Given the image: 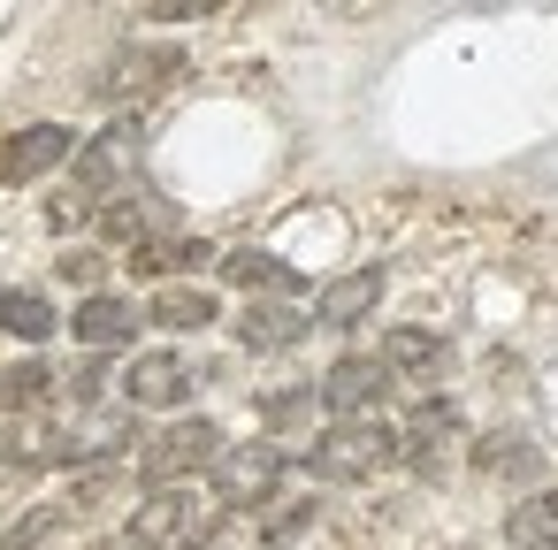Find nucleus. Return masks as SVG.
I'll use <instances>...</instances> for the list:
<instances>
[{"label":"nucleus","mask_w":558,"mask_h":550,"mask_svg":"<svg viewBox=\"0 0 558 550\" xmlns=\"http://www.w3.org/2000/svg\"><path fill=\"white\" fill-rule=\"evenodd\" d=\"M398 459V428L390 420H337V428H322L314 443H306V474L314 481H360V474H375V466H390Z\"/></svg>","instance_id":"f257e3e1"},{"label":"nucleus","mask_w":558,"mask_h":550,"mask_svg":"<svg viewBox=\"0 0 558 550\" xmlns=\"http://www.w3.org/2000/svg\"><path fill=\"white\" fill-rule=\"evenodd\" d=\"M138 161H146V123L138 115H116L93 146H77V192H85V207L123 199L131 176H138Z\"/></svg>","instance_id":"f03ea898"},{"label":"nucleus","mask_w":558,"mask_h":550,"mask_svg":"<svg viewBox=\"0 0 558 550\" xmlns=\"http://www.w3.org/2000/svg\"><path fill=\"white\" fill-rule=\"evenodd\" d=\"M215 459H222V428L215 420H169L161 436L138 443V481L146 489H177L184 474H199Z\"/></svg>","instance_id":"7ed1b4c3"},{"label":"nucleus","mask_w":558,"mask_h":550,"mask_svg":"<svg viewBox=\"0 0 558 550\" xmlns=\"http://www.w3.org/2000/svg\"><path fill=\"white\" fill-rule=\"evenodd\" d=\"M199 520V504H192V489H154L131 520H123V535H116V550H199L207 535L192 527Z\"/></svg>","instance_id":"20e7f679"},{"label":"nucleus","mask_w":558,"mask_h":550,"mask_svg":"<svg viewBox=\"0 0 558 550\" xmlns=\"http://www.w3.org/2000/svg\"><path fill=\"white\" fill-rule=\"evenodd\" d=\"M207 474H215L222 504H268L283 489V474H291V451H276V443H222V459Z\"/></svg>","instance_id":"39448f33"},{"label":"nucleus","mask_w":558,"mask_h":550,"mask_svg":"<svg viewBox=\"0 0 558 550\" xmlns=\"http://www.w3.org/2000/svg\"><path fill=\"white\" fill-rule=\"evenodd\" d=\"M177 70H184L177 47H123V54L93 77V93H100V100H146V93L177 85Z\"/></svg>","instance_id":"423d86ee"},{"label":"nucleus","mask_w":558,"mask_h":550,"mask_svg":"<svg viewBox=\"0 0 558 550\" xmlns=\"http://www.w3.org/2000/svg\"><path fill=\"white\" fill-rule=\"evenodd\" d=\"M100 237H108V245H131V253L169 245V237H177V207L154 199V192H123V199L100 207Z\"/></svg>","instance_id":"0eeeda50"},{"label":"nucleus","mask_w":558,"mask_h":550,"mask_svg":"<svg viewBox=\"0 0 558 550\" xmlns=\"http://www.w3.org/2000/svg\"><path fill=\"white\" fill-rule=\"evenodd\" d=\"M383 390H390V375H383V359H337L322 382H314V398H322V413H337V420H367L375 405H383Z\"/></svg>","instance_id":"6e6552de"},{"label":"nucleus","mask_w":558,"mask_h":550,"mask_svg":"<svg viewBox=\"0 0 558 550\" xmlns=\"http://www.w3.org/2000/svg\"><path fill=\"white\" fill-rule=\"evenodd\" d=\"M62 161H77V131L70 123H32V131H16L0 146V184H32V176H47Z\"/></svg>","instance_id":"1a4fd4ad"},{"label":"nucleus","mask_w":558,"mask_h":550,"mask_svg":"<svg viewBox=\"0 0 558 550\" xmlns=\"http://www.w3.org/2000/svg\"><path fill=\"white\" fill-rule=\"evenodd\" d=\"M138 321H146V314H138L131 298H116V291H93V298L70 314V329H77V344H85V352H116V344H131V337H138Z\"/></svg>","instance_id":"9d476101"},{"label":"nucleus","mask_w":558,"mask_h":550,"mask_svg":"<svg viewBox=\"0 0 558 550\" xmlns=\"http://www.w3.org/2000/svg\"><path fill=\"white\" fill-rule=\"evenodd\" d=\"M192 367L177 359V352H146V359H131V375H123V398L131 405H184L192 398Z\"/></svg>","instance_id":"9b49d317"},{"label":"nucleus","mask_w":558,"mask_h":550,"mask_svg":"<svg viewBox=\"0 0 558 550\" xmlns=\"http://www.w3.org/2000/svg\"><path fill=\"white\" fill-rule=\"evenodd\" d=\"M222 276H230L238 291H268V298H299V291H306V276H299L291 260H276V253H253V245L222 253Z\"/></svg>","instance_id":"f8f14e48"},{"label":"nucleus","mask_w":558,"mask_h":550,"mask_svg":"<svg viewBox=\"0 0 558 550\" xmlns=\"http://www.w3.org/2000/svg\"><path fill=\"white\" fill-rule=\"evenodd\" d=\"M306 329H314V314H291L283 298H268V306H245V314H238V344H245V352H291Z\"/></svg>","instance_id":"ddd939ff"},{"label":"nucleus","mask_w":558,"mask_h":550,"mask_svg":"<svg viewBox=\"0 0 558 550\" xmlns=\"http://www.w3.org/2000/svg\"><path fill=\"white\" fill-rule=\"evenodd\" d=\"M383 306V268H352V276H337L329 291H322V321L329 329H352V321H367Z\"/></svg>","instance_id":"4468645a"},{"label":"nucleus","mask_w":558,"mask_h":550,"mask_svg":"<svg viewBox=\"0 0 558 550\" xmlns=\"http://www.w3.org/2000/svg\"><path fill=\"white\" fill-rule=\"evenodd\" d=\"M444 337L436 329H390L383 337V375H413V382H428V375H444Z\"/></svg>","instance_id":"2eb2a0df"},{"label":"nucleus","mask_w":558,"mask_h":550,"mask_svg":"<svg viewBox=\"0 0 558 550\" xmlns=\"http://www.w3.org/2000/svg\"><path fill=\"white\" fill-rule=\"evenodd\" d=\"M459 436V413L436 398V405H421L405 428H398V459H413V466H428V459H444V443Z\"/></svg>","instance_id":"dca6fc26"},{"label":"nucleus","mask_w":558,"mask_h":550,"mask_svg":"<svg viewBox=\"0 0 558 550\" xmlns=\"http://www.w3.org/2000/svg\"><path fill=\"white\" fill-rule=\"evenodd\" d=\"M131 443V420L123 413H93L85 428H62V466H93V459H116Z\"/></svg>","instance_id":"f3484780"},{"label":"nucleus","mask_w":558,"mask_h":550,"mask_svg":"<svg viewBox=\"0 0 558 550\" xmlns=\"http://www.w3.org/2000/svg\"><path fill=\"white\" fill-rule=\"evenodd\" d=\"M505 535H512L520 550H558V489L520 497V504H512V520H505Z\"/></svg>","instance_id":"a211bd4d"},{"label":"nucleus","mask_w":558,"mask_h":550,"mask_svg":"<svg viewBox=\"0 0 558 550\" xmlns=\"http://www.w3.org/2000/svg\"><path fill=\"white\" fill-rule=\"evenodd\" d=\"M54 390H62V367H47V359H16V367H0V413L47 405Z\"/></svg>","instance_id":"6ab92c4d"},{"label":"nucleus","mask_w":558,"mask_h":550,"mask_svg":"<svg viewBox=\"0 0 558 550\" xmlns=\"http://www.w3.org/2000/svg\"><path fill=\"white\" fill-rule=\"evenodd\" d=\"M54 306L39 298V291H0V329H9V337H24V344H47L54 337Z\"/></svg>","instance_id":"aec40b11"},{"label":"nucleus","mask_w":558,"mask_h":550,"mask_svg":"<svg viewBox=\"0 0 558 550\" xmlns=\"http://www.w3.org/2000/svg\"><path fill=\"white\" fill-rule=\"evenodd\" d=\"M222 306H215V291H154V306H146V321H161V329H207Z\"/></svg>","instance_id":"412c9836"},{"label":"nucleus","mask_w":558,"mask_h":550,"mask_svg":"<svg viewBox=\"0 0 558 550\" xmlns=\"http://www.w3.org/2000/svg\"><path fill=\"white\" fill-rule=\"evenodd\" d=\"M131 268H138V276H184V268H215V245H199V237H169V245L131 253Z\"/></svg>","instance_id":"4be33fe9"},{"label":"nucleus","mask_w":558,"mask_h":550,"mask_svg":"<svg viewBox=\"0 0 558 550\" xmlns=\"http://www.w3.org/2000/svg\"><path fill=\"white\" fill-rule=\"evenodd\" d=\"M62 527H70V504H39V512H24L9 535H0V550H47Z\"/></svg>","instance_id":"5701e85b"},{"label":"nucleus","mask_w":558,"mask_h":550,"mask_svg":"<svg viewBox=\"0 0 558 550\" xmlns=\"http://www.w3.org/2000/svg\"><path fill=\"white\" fill-rule=\"evenodd\" d=\"M474 466H482V474H535L543 459H535L527 443H505V436H489V443H474Z\"/></svg>","instance_id":"b1692460"},{"label":"nucleus","mask_w":558,"mask_h":550,"mask_svg":"<svg viewBox=\"0 0 558 550\" xmlns=\"http://www.w3.org/2000/svg\"><path fill=\"white\" fill-rule=\"evenodd\" d=\"M108 375H116V367H108V359L93 352L85 367H70V375H62V390H70L77 405H100V398H108Z\"/></svg>","instance_id":"393cba45"},{"label":"nucleus","mask_w":558,"mask_h":550,"mask_svg":"<svg viewBox=\"0 0 558 550\" xmlns=\"http://www.w3.org/2000/svg\"><path fill=\"white\" fill-rule=\"evenodd\" d=\"M260 413H268L276 428H291V420L322 413V398H314V382H306V390H268V398H260Z\"/></svg>","instance_id":"a878e982"},{"label":"nucleus","mask_w":558,"mask_h":550,"mask_svg":"<svg viewBox=\"0 0 558 550\" xmlns=\"http://www.w3.org/2000/svg\"><path fill=\"white\" fill-rule=\"evenodd\" d=\"M146 16L154 24H199V16H215V0H154Z\"/></svg>","instance_id":"bb28decb"},{"label":"nucleus","mask_w":558,"mask_h":550,"mask_svg":"<svg viewBox=\"0 0 558 550\" xmlns=\"http://www.w3.org/2000/svg\"><path fill=\"white\" fill-rule=\"evenodd\" d=\"M306 520H314V497H306V504H291V512H276V520H268L260 535H268V542H291V535H299Z\"/></svg>","instance_id":"cd10ccee"},{"label":"nucleus","mask_w":558,"mask_h":550,"mask_svg":"<svg viewBox=\"0 0 558 550\" xmlns=\"http://www.w3.org/2000/svg\"><path fill=\"white\" fill-rule=\"evenodd\" d=\"M62 276L85 283V298H93V283H100V253H62Z\"/></svg>","instance_id":"c85d7f7f"}]
</instances>
